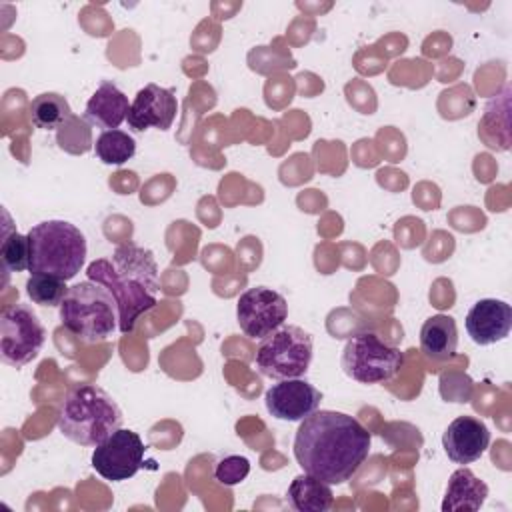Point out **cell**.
I'll return each instance as SVG.
<instances>
[{
    "label": "cell",
    "instance_id": "obj_16",
    "mask_svg": "<svg viewBox=\"0 0 512 512\" xmlns=\"http://www.w3.org/2000/svg\"><path fill=\"white\" fill-rule=\"evenodd\" d=\"M488 496V486L480 480L470 468H458L450 474L442 510L456 512V510H480Z\"/></svg>",
    "mask_w": 512,
    "mask_h": 512
},
{
    "label": "cell",
    "instance_id": "obj_1",
    "mask_svg": "<svg viewBox=\"0 0 512 512\" xmlns=\"http://www.w3.org/2000/svg\"><path fill=\"white\" fill-rule=\"evenodd\" d=\"M298 466L326 484L350 480L370 454V432L344 412L316 410L304 420L294 436Z\"/></svg>",
    "mask_w": 512,
    "mask_h": 512
},
{
    "label": "cell",
    "instance_id": "obj_6",
    "mask_svg": "<svg viewBox=\"0 0 512 512\" xmlns=\"http://www.w3.org/2000/svg\"><path fill=\"white\" fill-rule=\"evenodd\" d=\"M344 374L360 384H382L392 380L404 366V352L384 342L376 332L354 334L340 358Z\"/></svg>",
    "mask_w": 512,
    "mask_h": 512
},
{
    "label": "cell",
    "instance_id": "obj_11",
    "mask_svg": "<svg viewBox=\"0 0 512 512\" xmlns=\"http://www.w3.org/2000/svg\"><path fill=\"white\" fill-rule=\"evenodd\" d=\"M322 394L314 388L308 380L302 378H288L278 380V384L270 386L264 394L266 410L286 422H300L312 412L320 408Z\"/></svg>",
    "mask_w": 512,
    "mask_h": 512
},
{
    "label": "cell",
    "instance_id": "obj_18",
    "mask_svg": "<svg viewBox=\"0 0 512 512\" xmlns=\"http://www.w3.org/2000/svg\"><path fill=\"white\" fill-rule=\"evenodd\" d=\"M286 502L296 512H326L334 504V492L330 484L304 472L290 482Z\"/></svg>",
    "mask_w": 512,
    "mask_h": 512
},
{
    "label": "cell",
    "instance_id": "obj_14",
    "mask_svg": "<svg viewBox=\"0 0 512 512\" xmlns=\"http://www.w3.org/2000/svg\"><path fill=\"white\" fill-rule=\"evenodd\" d=\"M466 332L480 346L504 340L512 330V308L504 300L482 298L466 314Z\"/></svg>",
    "mask_w": 512,
    "mask_h": 512
},
{
    "label": "cell",
    "instance_id": "obj_8",
    "mask_svg": "<svg viewBox=\"0 0 512 512\" xmlns=\"http://www.w3.org/2000/svg\"><path fill=\"white\" fill-rule=\"evenodd\" d=\"M46 342V330L28 304H10L0 314V360L12 368L32 362Z\"/></svg>",
    "mask_w": 512,
    "mask_h": 512
},
{
    "label": "cell",
    "instance_id": "obj_24",
    "mask_svg": "<svg viewBox=\"0 0 512 512\" xmlns=\"http://www.w3.org/2000/svg\"><path fill=\"white\" fill-rule=\"evenodd\" d=\"M250 474V460L244 456H224L214 468V478L224 486H236Z\"/></svg>",
    "mask_w": 512,
    "mask_h": 512
},
{
    "label": "cell",
    "instance_id": "obj_12",
    "mask_svg": "<svg viewBox=\"0 0 512 512\" xmlns=\"http://www.w3.org/2000/svg\"><path fill=\"white\" fill-rule=\"evenodd\" d=\"M178 100L172 90L162 88L154 82L146 84L138 90L128 110V124L136 132H144L148 128L168 130L176 118Z\"/></svg>",
    "mask_w": 512,
    "mask_h": 512
},
{
    "label": "cell",
    "instance_id": "obj_19",
    "mask_svg": "<svg viewBox=\"0 0 512 512\" xmlns=\"http://www.w3.org/2000/svg\"><path fill=\"white\" fill-rule=\"evenodd\" d=\"M28 116L32 126L40 130H58L64 122L72 118V108L62 94L42 92L32 98L28 106Z\"/></svg>",
    "mask_w": 512,
    "mask_h": 512
},
{
    "label": "cell",
    "instance_id": "obj_20",
    "mask_svg": "<svg viewBox=\"0 0 512 512\" xmlns=\"http://www.w3.org/2000/svg\"><path fill=\"white\" fill-rule=\"evenodd\" d=\"M94 152L100 162L110 166H122L136 154V142L124 130H104L94 142Z\"/></svg>",
    "mask_w": 512,
    "mask_h": 512
},
{
    "label": "cell",
    "instance_id": "obj_5",
    "mask_svg": "<svg viewBox=\"0 0 512 512\" xmlns=\"http://www.w3.org/2000/svg\"><path fill=\"white\" fill-rule=\"evenodd\" d=\"M58 312L62 326L86 344L108 340L120 322L112 294L92 280L70 286Z\"/></svg>",
    "mask_w": 512,
    "mask_h": 512
},
{
    "label": "cell",
    "instance_id": "obj_17",
    "mask_svg": "<svg viewBox=\"0 0 512 512\" xmlns=\"http://www.w3.org/2000/svg\"><path fill=\"white\" fill-rule=\"evenodd\" d=\"M458 346L456 320L448 314H434L420 328V350L432 360H448Z\"/></svg>",
    "mask_w": 512,
    "mask_h": 512
},
{
    "label": "cell",
    "instance_id": "obj_13",
    "mask_svg": "<svg viewBox=\"0 0 512 512\" xmlns=\"http://www.w3.org/2000/svg\"><path fill=\"white\" fill-rule=\"evenodd\" d=\"M490 444L488 426L474 416L454 418L442 434V446L446 456L456 464L476 462Z\"/></svg>",
    "mask_w": 512,
    "mask_h": 512
},
{
    "label": "cell",
    "instance_id": "obj_15",
    "mask_svg": "<svg viewBox=\"0 0 512 512\" xmlns=\"http://www.w3.org/2000/svg\"><path fill=\"white\" fill-rule=\"evenodd\" d=\"M128 110V96L114 82L104 80L88 98L84 120L102 130H116L126 120Z\"/></svg>",
    "mask_w": 512,
    "mask_h": 512
},
{
    "label": "cell",
    "instance_id": "obj_10",
    "mask_svg": "<svg viewBox=\"0 0 512 512\" xmlns=\"http://www.w3.org/2000/svg\"><path fill=\"white\" fill-rule=\"evenodd\" d=\"M144 450V442L134 430L118 428L112 436L94 446L92 468L104 480H128L142 468Z\"/></svg>",
    "mask_w": 512,
    "mask_h": 512
},
{
    "label": "cell",
    "instance_id": "obj_7",
    "mask_svg": "<svg viewBox=\"0 0 512 512\" xmlns=\"http://www.w3.org/2000/svg\"><path fill=\"white\" fill-rule=\"evenodd\" d=\"M256 368L274 380L302 378L312 362V336L300 326H280L256 348Z\"/></svg>",
    "mask_w": 512,
    "mask_h": 512
},
{
    "label": "cell",
    "instance_id": "obj_21",
    "mask_svg": "<svg viewBox=\"0 0 512 512\" xmlns=\"http://www.w3.org/2000/svg\"><path fill=\"white\" fill-rule=\"evenodd\" d=\"M68 292L66 280L50 274H30L26 280V294L38 306H60Z\"/></svg>",
    "mask_w": 512,
    "mask_h": 512
},
{
    "label": "cell",
    "instance_id": "obj_9",
    "mask_svg": "<svg viewBox=\"0 0 512 512\" xmlns=\"http://www.w3.org/2000/svg\"><path fill=\"white\" fill-rule=\"evenodd\" d=\"M286 318V298L268 286L248 288L238 298L236 320L240 324V330L252 340L266 338L268 334L278 330Z\"/></svg>",
    "mask_w": 512,
    "mask_h": 512
},
{
    "label": "cell",
    "instance_id": "obj_4",
    "mask_svg": "<svg viewBox=\"0 0 512 512\" xmlns=\"http://www.w3.org/2000/svg\"><path fill=\"white\" fill-rule=\"evenodd\" d=\"M28 270L62 280L74 278L86 260V238L66 220H44L28 230Z\"/></svg>",
    "mask_w": 512,
    "mask_h": 512
},
{
    "label": "cell",
    "instance_id": "obj_2",
    "mask_svg": "<svg viewBox=\"0 0 512 512\" xmlns=\"http://www.w3.org/2000/svg\"><path fill=\"white\" fill-rule=\"evenodd\" d=\"M86 276L112 294L118 306V330L122 334L132 332L138 318L158 304V266L154 254L134 242L116 246L112 258L90 262Z\"/></svg>",
    "mask_w": 512,
    "mask_h": 512
},
{
    "label": "cell",
    "instance_id": "obj_23",
    "mask_svg": "<svg viewBox=\"0 0 512 512\" xmlns=\"http://www.w3.org/2000/svg\"><path fill=\"white\" fill-rule=\"evenodd\" d=\"M28 236H22L20 232H4L2 244H0V260L6 272H22L28 270Z\"/></svg>",
    "mask_w": 512,
    "mask_h": 512
},
{
    "label": "cell",
    "instance_id": "obj_22",
    "mask_svg": "<svg viewBox=\"0 0 512 512\" xmlns=\"http://www.w3.org/2000/svg\"><path fill=\"white\" fill-rule=\"evenodd\" d=\"M56 142L62 150L70 154H84L92 148V134L88 122L76 114L68 122H64L56 132Z\"/></svg>",
    "mask_w": 512,
    "mask_h": 512
},
{
    "label": "cell",
    "instance_id": "obj_3",
    "mask_svg": "<svg viewBox=\"0 0 512 512\" xmlns=\"http://www.w3.org/2000/svg\"><path fill=\"white\" fill-rule=\"evenodd\" d=\"M122 428V410L116 400L96 384H76L66 390L58 430L74 444L94 448Z\"/></svg>",
    "mask_w": 512,
    "mask_h": 512
}]
</instances>
